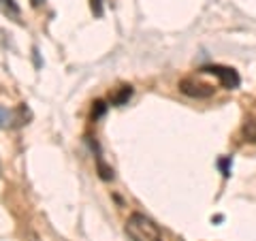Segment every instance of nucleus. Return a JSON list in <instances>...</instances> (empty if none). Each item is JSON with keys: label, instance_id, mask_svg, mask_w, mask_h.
Wrapping results in <instances>:
<instances>
[{"label": "nucleus", "instance_id": "f257e3e1", "mask_svg": "<svg viewBox=\"0 0 256 241\" xmlns=\"http://www.w3.org/2000/svg\"><path fill=\"white\" fill-rule=\"evenodd\" d=\"M126 232H130L137 241H164L162 230H160L158 224L152 218H148L146 214H139V212L130 214V218L126 222Z\"/></svg>", "mask_w": 256, "mask_h": 241}, {"label": "nucleus", "instance_id": "6e6552de", "mask_svg": "<svg viewBox=\"0 0 256 241\" xmlns=\"http://www.w3.org/2000/svg\"><path fill=\"white\" fill-rule=\"evenodd\" d=\"M102 4H105V0H90V9L96 18H102V13H105V6Z\"/></svg>", "mask_w": 256, "mask_h": 241}, {"label": "nucleus", "instance_id": "7ed1b4c3", "mask_svg": "<svg viewBox=\"0 0 256 241\" xmlns=\"http://www.w3.org/2000/svg\"><path fill=\"white\" fill-rule=\"evenodd\" d=\"M180 92L190 96V98H210L214 96V86L198 82L194 77H186L180 82Z\"/></svg>", "mask_w": 256, "mask_h": 241}, {"label": "nucleus", "instance_id": "39448f33", "mask_svg": "<svg viewBox=\"0 0 256 241\" xmlns=\"http://www.w3.org/2000/svg\"><path fill=\"white\" fill-rule=\"evenodd\" d=\"M132 96V88L130 86H122L116 94H111V105H124V102H128V98Z\"/></svg>", "mask_w": 256, "mask_h": 241}, {"label": "nucleus", "instance_id": "20e7f679", "mask_svg": "<svg viewBox=\"0 0 256 241\" xmlns=\"http://www.w3.org/2000/svg\"><path fill=\"white\" fill-rule=\"evenodd\" d=\"M0 11H2L9 20H20V15H22L15 0H0Z\"/></svg>", "mask_w": 256, "mask_h": 241}, {"label": "nucleus", "instance_id": "0eeeda50", "mask_svg": "<svg viewBox=\"0 0 256 241\" xmlns=\"http://www.w3.org/2000/svg\"><path fill=\"white\" fill-rule=\"evenodd\" d=\"M242 132H244L246 141L256 143V120H248V122L244 124V128H242Z\"/></svg>", "mask_w": 256, "mask_h": 241}, {"label": "nucleus", "instance_id": "9b49d317", "mask_svg": "<svg viewBox=\"0 0 256 241\" xmlns=\"http://www.w3.org/2000/svg\"><path fill=\"white\" fill-rule=\"evenodd\" d=\"M228 162H230V158H222V160H220V168H222V175H224V178H228Z\"/></svg>", "mask_w": 256, "mask_h": 241}, {"label": "nucleus", "instance_id": "f8f14e48", "mask_svg": "<svg viewBox=\"0 0 256 241\" xmlns=\"http://www.w3.org/2000/svg\"><path fill=\"white\" fill-rule=\"evenodd\" d=\"M32 4H41V0H32Z\"/></svg>", "mask_w": 256, "mask_h": 241}, {"label": "nucleus", "instance_id": "9d476101", "mask_svg": "<svg viewBox=\"0 0 256 241\" xmlns=\"http://www.w3.org/2000/svg\"><path fill=\"white\" fill-rule=\"evenodd\" d=\"M9 118H11V114H9V111H6L4 107H0V128L9 124Z\"/></svg>", "mask_w": 256, "mask_h": 241}, {"label": "nucleus", "instance_id": "423d86ee", "mask_svg": "<svg viewBox=\"0 0 256 241\" xmlns=\"http://www.w3.org/2000/svg\"><path fill=\"white\" fill-rule=\"evenodd\" d=\"M96 166H98V175H100V180H105V182H111V180H114V168L105 164V160L100 158V154L96 156Z\"/></svg>", "mask_w": 256, "mask_h": 241}, {"label": "nucleus", "instance_id": "1a4fd4ad", "mask_svg": "<svg viewBox=\"0 0 256 241\" xmlns=\"http://www.w3.org/2000/svg\"><path fill=\"white\" fill-rule=\"evenodd\" d=\"M105 111H107V105H105V102H102V100H96V102H94V107H92V118H94V120H98L102 114H105Z\"/></svg>", "mask_w": 256, "mask_h": 241}, {"label": "nucleus", "instance_id": "f03ea898", "mask_svg": "<svg viewBox=\"0 0 256 241\" xmlns=\"http://www.w3.org/2000/svg\"><path fill=\"white\" fill-rule=\"evenodd\" d=\"M201 73L205 75H214L218 77V82L222 88H226V90H235V88H239V73L235 68L230 66H222V64H207V66L201 68Z\"/></svg>", "mask_w": 256, "mask_h": 241}]
</instances>
